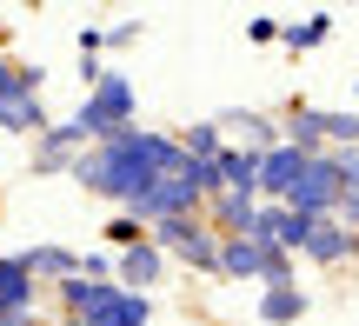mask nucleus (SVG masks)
<instances>
[{
  "mask_svg": "<svg viewBox=\"0 0 359 326\" xmlns=\"http://www.w3.org/2000/svg\"><path fill=\"white\" fill-rule=\"evenodd\" d=\"M219 193H253L259 200V154L226 147V154H219Z\"/></svg>",
  "mask_w": 359,
  "mask_h": 326,
  "instance_id": "obj_14",
  "label": "nucleus"
},
{
  "mask_svg": "<svg viewBox=\"0 0 359 326\" xmlns=\"http://www.w3.org/2000/svg\"><path fill=\"white\" fill-rule=\"evenodd\" d=\"M246 34H253V40H280V20H273V13H253V20H246Z\"/></svg>",
  "mask_w": 359,
  "mask_h": 326,
  "instance_id": "obj_22",
  "label": "nucleus"
},
{
  "mask_svg": "<svg viewBox=\"0 0 359 326\" xmlns=\"http://www.w3.org/2000/svg\"><path fill=\"white\" fill-rule=\"evenodd\" d=\"M180 154H187V160H219V154H226V140H219V120L187 127V133H180Z\"/></svg>",
  "mask_w": 359,
  "mask_h": 326,
  "instance_id": "obj_18",
  "label": "nucleus"
},
{
  "mask_svg": "<svg viewBox=\"0 0 359 326\" xmlns=\"http://www.w3.org/2000/svg\"><path fill=\"white\" fill-rule=\"evenodd\" d=\"M200 200H206V193L187 180V173H167V180H154V193L133 207V220H140V226H160V220H193V213H200Z\"/></svg>",
  "mask_w": 359,
  "mask_h": 326,
  "instance_id": "obj_6",
  "label": "nucleus"
},
{
  "mask_svg": "<svg viewBox=\"0 0 359 326\" xmlns=\"http://www.w3.org/2000/svg\"><path fill=\"white\" fill-rule=\"evenodd\" d=\"M133 107H140L133 80H127V74H100V80L87 87V100H80V114H87L100 133H120V127H133Z\"/></svg>",
  "mask_w": 359,
  "mask_h": 326,
  "instance_id": "obj_5",
  "label": "nucleus"
},
{
  "mask_svg": "<svg viewBox=\"0 0 359 326\" xmlns=\"http://www.w3.org/2000/svg\"><path fill=\"white\" fill-rule=\"evenodd\" d=\"M180 167H187V154H180L173 133L120 127V133H107L93 154H80L67 173H74L87 193H107V200H120V207L133 213L147 193H154V180H167V173H180Z\"/></svg>",
  "mask_w": 359,
  "mask_h": 326,
  "instance_id": "obj_1",
  "label": "nucleus"
},
{
  "mask_svg": "<svg viewBox=\"0 0 359 326\" xmlns=\"http://www.w3.org/2000/svg\"><path fill=\"white\" fill-rule=\"evenodd\" d=\"M333 34V13H306V20H280V40L293 53H306V47H320V40Z\"/></svg>",
  "mask_w": 359,
  "mask_h": 326,
  "instance_id": "obj_17",
  "label": "nucleus"
},
{
  "mask_svg": "<svg viewBox=\"0 0 359 326\" xmlns=\"http://www.w3.org/2000/svg\"><path fill=\"white\" fill-rule=\"evenodd\" d=\"M80 326H154V300H147V293H127V287H120L114 300L100 306V313H87Z\"/></svg>",
  "mask_w": 359,
  "mask_h": 326,
  "instance_id": "obj_13",
  "label": "nucleus"
},
{
  "mask_svg": "<svg viewBox=\"0 0 359 326\" xmlns=\"http://www.w3.org/2000/svg\"><path fill=\"white\" fill-rule=\"evenodd\" d=\"M147 240H154L160 253H173V260H187V266H200V273H219V233L193 213V220H160V226H147Z\"/></svg>",
  "mask_w": 359,
  "mask_h": 326,
  "instance_id": "obj_3",
  "label": "nucleus"
},
{
  "mask_svg": "<svg viewBox=\"0 0 359 326\" xmlns=\"http://www.w3.org/2000/svg\"><path fill=\"white\" fill-rule=\"evenodd\" d=\"M0 326H13V320H0Z\"/></svg>",
  "mask_w": 359,
  "mask_h": 326,
  "instance_id": "obj_25",
  "label": "nucleus"
},
{
  "mask_svg": "<svg viewBox=\"0 0 359 326\" xmlns=\"http://www.w3.org/2000/svg\"><path fill=\"white\" fill-rule=\"evenodd\" d=\"M160 273H167V253H160L154 240H140V247H127V253H120V287H127V293L160 287Z\"/></svg>",
  "mask_w": 359,
  "mask_h": 326,
  "instance_id": "obj_11",
  "label": "nucleus"
},
{
  "mask_svg": "<svg viewBox=\"0 0 359 326\" xmlns=\"http://www.w3.org/2000/svg\"><path fill=\"white\" fill-rule=\"evenodd\" d=\"M259 320H266V326L306 320V293H299V287H259Z\"/></svg>",
  "mask_w": 359,
  "mask_h": 326,
  "instance_id": "obj_16",
  "label": "nucleus"
},
{
  "mask_svg": "<svg viewBox=\"0 0 359 326\" xmlns=\"http://www.w3.org/2000/svg\"><path fill=\"white\" fill-rule=\"evenodd\" d=\"M226 127H240V133H246V154H273V147H280L273 120H259V114H240V120H226Z\"/></svg>",
  "mask_w": 359,
  "mask_h": 326,
  "instance_id": "obj_19",
  "label": "nucleus"
},
{
  "mask_svg": "<svg viewBox=\"0 0 359 326\" xmlns=\"http://www.w3.org/2000/svg\"><path fill=\"white\" fill-rule=\"evenodd\" d=\"M107 240H114V247H120V253H127V247H140V240H147V226H140V220H133V213H120V220H114V226H107Z\"/></svg>",
  "mask_w": 359,
  "mask_h": 326,
  "instance_id": "obj_20",
  "label": "nucleus"
},
{
  "mask_svg": "<svg viewBox=\"0 0 359 326\" xmlns=\"http://www.w3.org/2000/svg\"><path fill=\"white\" fill-rule=\"evenodd\" d=\"M353 114H359V87H353Z\"/></svg>",
  "mask_w": 359,
  "mask_h": 326,
  "instance_id": "obj_24",
  "label": "nucleus"
},
{
  "mask_svg": "<svg viewBox=\"0 0 359 326\" xmlns=\"http://www.w3.org/2000/svg\"><path fill=\"white\" fill-rule=\"evenodd\" d=\"M0 127L7 133H47V107H40V67H20V60H0Z\"/></svg>",
  "mask_w": 359,
  "mask_h": 326,
  "instance_id": "obj_2",
  "label": "nucleus"
},
{
  "mask_svg": "<svg viewBox=\"0 0 359 326\" xmlns=\"http://www.w3.org/2000/svg\"><path fill=\"white\" fill-rule=\"evenodd\" d=\"M306 260H320V266H339V260H353L359 253V233H346L339 220H313V233H306Z\"/></svg>",
  "mask_w": 359,
  "mask_h": 326,
  "instance_id": "obj_10",
  "label": "nucleus"
},
{
  "mask_svg": "<svg viewBox=\"0 0 359 326\" xmlns=\"http://www.w3.org/2000/svg\"><path fill=\"white\" fill-rule=\"evenodd\" d=\"M339 180H346V193H359V147H346V154H333Z\"/></svg>",
  "mask_w": 359,
  "mask_h": 326,
  "instance_id": "obj_21",
  "label": "nucleus"
},
{
  "mask_svg": "<svg viewBox=\"0 0 359 326\" xmlns=\"http://www.w3.org/2000/svg\"><path fill=\"white\" fill-rule=\"evenodd\" d=\"M339 200H346V180H339L333 154H313L286 207H293V213H306V220H333V213H339Z\"/></svg>",
  "mask_w": 359,
  "mask_h": 326,
  "instance_id": "obj_4",
  "label": "nucleus"
},
{
  "mask_svg": "<svg viewBox=\"0 0 359 326\" xmlns=\"http://www.w3.org/2000/svg\"><path fill=\"white\" fill-rule=\"evenodd\" d=\"M34 273H20L13 266V253H7V266H0V320H13V326H34Z\"/></svg>",
  "mask_w": 359,
  "mask_h": 326,
  "instance_id": "obj_8",
  "label": "nucleus"
},
{
  "mask_svg": "<svg viewBox=\"0 0 359 326\" xmlns=\"http://www.w3.org/2000/svg\"><path fill=\"white\" fill-rule=\"evenodd\" d=\"M259 220V200L253 193H213V233L219 240H246Z\"/></svg>",
  "mask_w": 359,
  "mask_h": 326,
  "instance_id": "obj_12",
  "label": "nucleus"
},
{
  "mask_svg": "<svg viewBox=\"0 0 359 326\" xmlns=\"http://www.w3.org/2000/svg\"><path fill=\"white\" fill-rule=\"evenodd\" d=\"M13 266H20V273H34V287H40V280L67 287V280L80 273V253H67V247H27V253H13Z\"/></svg>",
  "mask_w": 359,
  "mask_h": 326,
  "instance_id": "obj_9",
  "label": "nucleus"
},
{
  "mask_svg": "<svg viewBox=\"0 0 359 326\" xmlns=\"http://www.w3.org/2000/svg\"><path fill=\"white\" fill-rule=\"evenodd\" d=\"M127 40H140V27H133V20H120V27H107V47H127Z\"/></svg>",
  "mask_w": 359,
  "mask_h": 326,
  "instance_id": "obj_23",
  "label": "nucleus"
},
{
  "mask_svg": "<svg viewBox=\"0 0 359 326\" xmlns=\"http://www.w3.org/2000/svg\"><path fill=\"white\" fill-rule=\"evenodd\" d=\"M299 173H306V154L299 147H273V154H259V200H273V207H286L299 186Z\"/></svg>",
  "mask_w": 359,
  "mask_h": 326,
  "instance_id": "obj_7",
  "label": "nucleus"
},
{
  "mask_svg": "<svg viewBox=\"0 0 359 326\" xmlns=\"http://www.w3.org/2000/svg\"><path fill=\"white\" fill-rule=\"evenodd\" d=\"M114 293H120L114 280H80V273H74V280L60 287V300H67V313H74V320H87V313H100Z\"/></svg>",
  "mask_w": 359,
  "mask_h": 326,
  "instance_id": "obj_15",
  "label": "nucleus"
}]
</instances>
